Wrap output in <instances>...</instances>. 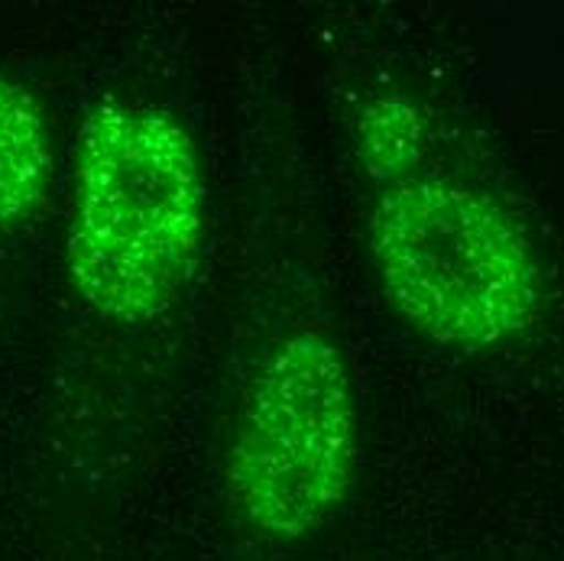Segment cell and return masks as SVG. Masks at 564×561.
I'll return each mask as SVG.
<instances>
[{"label":"cell","instance_id":"1","mask_svg":"<svg viewBox=\"0 0 564 561\" xmlns=\"http://www.w3.org/2000/svg\"><path fill=\"white\" fill-rule=\"evenodd\" d=\"M205 234L195 140L166 111L101 105L78 133L65 270L78 299L120 325L170 312Z\"/></svg>","mask_w":564,"mask_h":561},{"label":"cell","instance_id":"2","mask_svg":"<svg viewBox=\"0 0 564 561\" xmlns=\"http://www.w3.org/2000/svg\"><path fill=\"white\" fill-rule=\"evenodd\" d=\"M377 280L402 322L464 354L519 337L545 299L542 263L507 208L464 182L412 175L370 212Z\"/></svg>","mask_w":564,"mask_h":561},{"label":"cell","instance_id":"3","mask_svg":"<svg viewBox=\"0 0 564 561\" xmlns=\"http://www.w3.org/2000/svg\"><path fill=\"white\" fill-rule=\"evenodd\" d=\"M357 474V399L340 347L315 328L282 337L247 387L227 451V494L263 539L322 529Z\"/></svg>","mask_w":564,"mask_h":561},{"label":"cell","instance_id":"4","mask_svg":"<svg viewBox=\"0 0 564 561\" xmlns=\"http://www.w3.org/2000/svg\"><path fill=\"white\" fill-rule=\"evenodd\" d=\"M53 179V140L40 101L0 75V227L36 215Z\"/></svg>","mask_w":564,"mask_h":561},{"label":"cell","instance_id":"5","mask_svg":"<svg viewBox=\"0 0 564 561\" xmlns=\"http://www.w3.org/2000/svg\"><path fill=\"white\" fill-rule=\"evenodd\" d=\"M357 160L373 182L387 188L412 179L429 147V120L415 98L387 91L370 98L354 127Z\"/></svg>","mask_w":564,"mask_h":561}]
</instances>
